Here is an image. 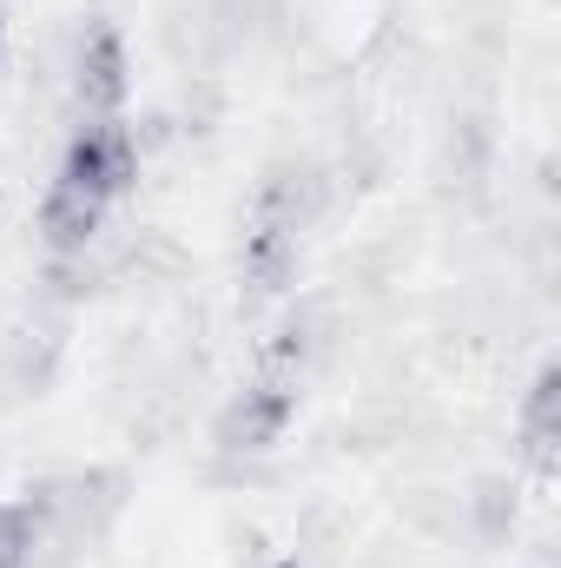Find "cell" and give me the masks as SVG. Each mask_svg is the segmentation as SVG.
<instances>
[{
  "instance_id": "obj_1",
  "label": "cell",
  "mask_w": 561,
  "mask_h": 568,
  "mask_svg": "<svg viewBox=\"0 0 561 568\" xmlns=\"http://www.w3.org/2000/svg\"><path fill=\"white\" fill-rule=\"evenodd\" d=\"M47 185L86 199L100 212H120L140 192V133L126 120H80L60 145V165Z\"/></svg>"
},
{
  "instance_id": "obj_2",
  "label": "cell",
  "mask_w": 561,
  "mask_h": 568,
  "mask_svg": "<svg viewBox=\"0 0 561 568\" xmlns=\"http://www.w3.org/2000/svg\"><path fill=\"white\" fill-rule=\"evenodd\" d=\"M297 390H304V371L297 364H278V357H258V371L225 397L218 424H212V443L225 456H272L290 424H297Z\"/></svg>"
},
{
  "instance_id": "obj_3",
  "label": "cell",
  "mask_w": 561,
  "mask_h": 568,
  "mask_svg": "<svg viewBox=\"0 0 561 568\" xmlns=\"http://www.w3.org/2000/svg\"><path fill=\"white\" fill-rule=\"evenodd\" d=\"M67 93L80 120H126L133 100V47L113 20H86L67 60Z\"/></svg>"
},
{
  "instance_id": "obj_4",
  "label": "cell",
  "mask_w": 561,
  "mask_h": 568,
  "mask_svg": "<svg viewBox=\"0 0 561 568\" xmlns=\"http://www.w3.org/2000/svg\"><path fill=\"white\" fill-rule=\"evenodd\" d=\"M53 542H60V496L53 489L0 496V568H40Z\"/></svg>"
},
{
  "instance_id": "obj_5",
  "label": "cell",
  "mask_w": 561,
  "mask_h": 568,
  "mask_svg": "<svg viewBox=\"0 0 561 568\" xmlns=\"http://www.w3.org/2000/svg\"><path fill=\"white\" fill-rule=\"evenodd\" d=\"M516 443H522V463L536 476H555L561 463V371L542 364L522 390V410H516Z\"/></svg>"
},
{
  "instance_id": "obj_6",
  "label": "cell",
  "mask_w": 561,
  "mask_h": 568,
  "mask_svg": "<svg viewBox=\"0 0 561 568\" xmlns=\"http://www.w3.org/2000/svg\"><path fill=\"white\" fill-rule=\"evenodd\" d=\"M265 568H304V562H290V556H278V562H265Z\"/></svg>"
},
{
  "instance_id": "obj_7",
  "label": "cell",
  "mask_w": 561,
  "mask_h": 568,
  "mask_svg": "<svg viewBox=\"0 0 561 568\" xmlns=\"http://www.w3.org/2000/svg\"><path fill=\"white\" fill-rule=\"evenodd\" d=\"M0 60H7V20H0Z\"/></svg>"
}]
</instances>
